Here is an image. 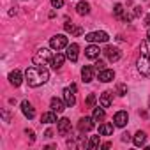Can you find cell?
<instances>
[{"label":"cell","mask_w":150,"mask_h":150,"mask_svg":"<svg viewBox=\"0 0 150 150\" xmlns=\"http://www.w3.org/2000/svg\"><path fill=\"white\" fill-rule=\"evenodd\" d=\"M113 78H115V72H113L111 69H103V71H99V81L108 83V81H111Z\"/></svg>","instance_id":"16"},{"label":"cell","mask_w":150,"mask_h":150,"mask_svg":"<svg viewBox=\"0 0 150 150\" xmlns=\"http://www.w3.org/2000/svg\"><path fill=\"white\" fill-rule=\"evenodd\" d=\"M146 39H148V42H150V30H148V34H146Z\"/></svg>","instance_id":"37"},{"label":"cell","mask_w":150,"mask_h":150,"mask_svg":"<svg viewBox=\"0 0 150 150\" xmlns=\"http://www.w3.org/2000/svg\"><path fill=\"white\" fill-rule=\"evenodd\" d=\"M67 44H69V41H67V37H65L64 34H57V35H53V37L50 39V48H51V50H57V51L67 48Z\"/></svg>","instance_id":"4"},{"label":"cell","mask_w":150,"mask_h":150,"mask_svg":"<svg viewBox=\"0 0 150 150\" xmlns=\"http://www.w3.org/2000/svg\"><path fill=\"white\" fill-rule=\"evenodd\" d=\"M51 58H53V57H51V51H50L48 48H41V50L35 51L32 62H34L35 65H46V64L51 62Z\"/></svg>","instance_id":"3"},{"label":"cell","mask_w":150,"mask_h":150,"mask_svg":"<svg viewBox=\"0 0 150 150\" xmlns=\"http://www.w3.org/2000/svg\"><path fill=\"white\" fill-rule=\"evenodd\" d=\"M65 58H67V57H65L64 53L57 51V55H53V58H51V62H50V64H51V67H53V69H57V71H58V69L64 65V60H65Z\"/></svg>","instance_id":"14"},{"label":"cell","mask_w":150,"mask_h":150,"mask_svg":"<svg viewBox=\"0 0 150 150\" xmlns=\"http://www.w3.org/2000/svg\"><path fill=\"white\" fill-rule=\"evenodd\" d=\"M111 96H113V94H111L110 90L103 92V94H101V97H99V106H103V108H110V106H111V103H113Z\"/></svg>","instance_id":"15"},{"label":"cell","mask_w":150,"mask_h":150,"mask_svg":"<svg viewBox=\"0 0 150 150\" xmlns=\"http://www.w3.org/2000/svg\"><path fill=\"white\" fill-rule=\"evenodd\" d=\"M76 85H71V87H67V88H64V101H65V104H67V108H72L74 104H76Z\"/></svg>","instance_id":"5"},{"label":"cell","mask_w":150,"mask_h":150,"mask_svg":"<svg viewBox=\"0 0 150 150\" xmlns=\"http://www.w3.org/2000/svg\"><path fill=\"white\" fill-rule=\"evenodd\" d=\"M113 14H115L117 18H124V6H122V4H115V7H113Z\"/></svg>","instance_id":"27"},{"label":"cell","mask_w":150,"mask_h":150,"mask_svg":"<svg viewBox=\"0 0 150 150\" xmlns=\"http://www.w3.org/2000/svg\"><path fill=\"white\" fill-rule=\"evenodd\" d=\"M64 27H65V32H69V34H72V35H80V34H81V28H80V27H74L71 21H65Z\"/></svg>","instance_id":"25"},{"label":"cell","mask_w":150,"mask_h":150,"mask_svg":"<svg viewBox=\"0 0 150 150\" xmlns=\"http://www.w3.org/2000/svg\"><path fill=\"white\" fill-rule=\"evenodd\" d=\"M96 101H97V97H96L94 94H90V96L87 97V106H88V108H94V106H96Z\"/></svg>","instance_id":"28"},{"label":"cell","mask_w":150,"mask_h":150,"mask_svg":"<svg viewBox=\"0 0 150 150\" xmlns=\"http://www.w3.org/2000/svg\"><path fill=\"white\" fill-rule=\"evenodd\" d=\"M104 55L108 57V60H110V62H118V60H120V57H122L120 50H118V48H115V46H108V48L104 50Z\"/></svg>","instance_id":"9"},{"label":"cell","mask_w":150,"mask_h":150,"mask_svg":"<svg viewBox=\"0 0 150 150\" xmlns=\"http://www.w3.org/2000/svg\"><path fill=\"white\" fill-rule=\"evenodd\" d=\"M21 111H23V115H25L28 120H32V118L35 117V110H34V106H32L30 101H23V103H21Z\"/></svg>","instance_id":"13"},{"label":"cell","mask_w":150,"mask_h":150,"mask_svg":"<svg viewBox=\"0 0 150 150\" xmlns=\"http://www.w3.org/2000/svg\"><path fill=\"white\" fill-rule=\"evenodd\" d=\"M78 53H80V46H78L76 42L67 44V48H65V57H67V60L76 62V60H78Z\"/></svg>","instance_id":"7"},{"label":"cell","mask_w":150,"mask_h":150,"mask_svg":"<svg viewBox=\"0 0 150 150\" xmlns=\"http://www.w3.org/2000/svg\"><path fill=\"white\" fill-rule=\"evenodd\" d=\"M110 39V35L104 32V30H97V32H90L85 35V41L88 42H106Z\"/></svg>","instance_id":"6"},{"label":"cell","mask_w":150,"mask_h":150,"mask_svg":"<svg viewBox=\"0 0 150 150\" xmlns=\"http://www.w3.org/2000/svg\"><path fill=\"white\" fill-rule=\"evenodd\" d=\"M41 122L42 124H53V122H58L57 120V111H46V113H42V117H41Z\"/></svg>","instance_id":"19"},{"label":"cell","mask_w":150,"mask_h":150,"mask_svg":"<svg viewBox=\"0 0 150 150\" xmlns=\"http://www.w3.org/2000/svg\"><path fill=\"white\" fill-rule=\"evenodd\" d=\"M57 124H58V132H60V134H67V132L71 131V122H69V118H60Z\"/></svg>","instance_id":"20"},{"label":"cell","mask_w":150,"mask_h":150,"mask_svg":"<svg viewBox=\"0 0 150 150\" xmlns=\"http://www.w3.org/2000/svg\"><path fill=\"white\" fill-rule=\"evenodd\" d=\"M103 51H101V48L97 46V44H90L88 48H85V57L87 58H90V60H96V58H99V55H101Z\"/></svg>","instance_id":"10"},{"label":"cell","mask_w":150,"mask_h":150,"mask_svg":"<svg viewBox=\"0 0 150 150\" xmlns=\"http://www.w3.org/2000/svg\"><path fill=\"white\" fill-rule=\"evenodd\" d=\"M25 134H27V136H30V141H35V134H34V131H32V129H27V131H25Z\"/></svg>","instance_id":"31"},{"label":"cell","mask_w":150,"mask_h":150,"mask_svg":"<svg viewBox=\"0 0 150 150\" xmlns=\"http://www.w3.org/2000/svg\"><path fill=\"white\" fill-rule=\"evenodd\" d=\"M132 141H134V145H136V146H143V145H145V141H146V132H145V131H138V132L134 134Z\"/></svg>","instance_id":"21"},{"label":"cell","mask_w":150,"mask_h":150,"mask_svg":"<svg viewBox=\"0 0 150 150\" xmlns=\"http://www.w3.org/2000/svg\"><path fill=\"white\" fill-rule=\"evenodd\" d=\"M104 117H106V113H104V108L101 106H97V108H94V113H92V118L96 120V122H101V120H104Z\"/></svg>","instance_id":"24"},{"label":"cell","mask_w":150,"mask_h":150,"mask_svg":"<svg viewBox=\"0 0 150 150\" xmlns=\"http://www.w3.org/2000/svg\"><path fill=\"white\" fill-rule=\"evenodd\" d=\"M2 115H4V120H6V122H9V113H7V111H4Z\"/></svg>","instance_id":"35"},{"label":"cell","mask_w":150,"mask_h":150,"mask_svg":"<svg viewBox=\"0 0 150 150\" xmlns=\"http://www.w3.org/2000/svg\"><path fill=\"white\" fill-rule=\"evenodd\" d=\"M96 69H97V71H103V69H104V62H103V60H97V62H96Z\"/></svg>","instance_id":"32"},{"label":"cell","mask_w":150,"mask_h":150,"mask_svg":"<svg viewBox=\"0 0 150 150\" xmlns=\"http://www.w3.org/2000/svg\"><path fill=\"white\" fill-rule=\"evenodd\" d=\"M145 25H146V27H150V14H146V16H145Z\"/></svg>","instance_id":"34"},{"label":"cell","mask_w":150,"mask_h":150,"mask_svg":"<svg viewBox=\"0 0 150 150\" xmlns=\"http://www.w3.org/2000/svg\"><path fill=\"white\" fill-rule=\"evenodd\" d=\"M50 106H51V110H53V111L62 113V111H64V108H65L67 104H65V101H60V99L53 97V99H51V103H50Z\"/></svg>","instance_id":"18"},{"label":"cell","mask_w":150,"mask_h":150,"mask_svg":"<svg viewBox=\"0 0 150 150\" xmlns=\"http://www.w3.org/2000/svg\"><path fill=\"white\" fill-rule=\"evenodd\" d=\"M99 134L101 136H111L113 134V124H101L99 125Z\"/></svg>","instance_id":"23"},{"label":"cell","mask_w":150,"mask_h":150,"mask_svg":"<svg viewBox=\"0 0 150 150\" xmlns=\"http://www.w3.org/2000/svg\"><path fill=\"white\" fill-rule=\"evenodd\" d=\"M117 92H118V96H125L127 94V87L120 83V85H117Z\"/></svg>","instance_id":"29"},{"label":"cell","mask_w":150,"mask_h":150,"mask_svg":"<svg viewBox=\"0 0 150 150\" xmlns=\"http://www.w3.org/2000/svg\"><path fill=\"white\" fill-rule=\"evenodd\" d=\"M44 136H46V138H51V136H53V132H51V131H50V129H48V131H46V132H44Z\"/></svg>","instance_id":"36"},{"label":"cell","mask_w":150,"mask_h":150,"mask_svg":"<svg viewBox=\"0 0 150 150\" xmlns=\"http://www.w3.org/2000/svg\"><path fill=\"white\" fill-rule=\"evenodd\" d=\"M129 139H131L129 132H124V134H122V141H129Z\"/></svg>","instance_id":"33"},{"label":"cell","mask_w":150,"mask_h":150,"mask_svg":"<svg viewBox=\"0 0 150 150\" xmlns=\"http://www.w3.org/2000/svg\"><path fill=\"white\" fill-rule=\"evenodd\" d=\"M81 78H83L85 83H90V81L94 80V69H92L90 65H85V67L81 69Z\"/></svg>","instance_id":"17"},{"label":"cell","mask_w":150,"mask_h":150,"mask_svg":"<svg viewBox=\"0 0 150 150\" xmlns=\"http://www.w3.org/2000/svg\"><path fill=\"white\" fill-rule=\"evenodd\" d=\"M129 120V115L127 111H117L115 117H113V122H115V127H124Z\"/></svg>","instance_id":"11"},{"label":"cell","mask_w":150,"mask_h":150,"mask_svg":"<svg viewBox=\"0 0 150 150\" xmlns=\"http://www.w3.org/2000/svg\"><path fill=\"white\" fill-rule=\"evenodd\" d=\"M94 125H96V120H94L92 117H83V118H80V122H78V129H80L81 132H87V131L94 129Z\"/></svg>","instance_id":"8"},{"label":"cell","mask_w":150,"mask_h":150,"mask_svg":"<svg viewBox=\"0 0 150 150\" xmlns=\"http://www.w3.org/2000/svg\"><path fill=\"white\" fill-rule=\"evenodd\" d=\"M21 81H23L21 71L14 69V71H11V72H9V83H11L13 87H20V85H21Z\"/></svg>","instance_id":"12"},{"label":"cell","mask_w":150,"mask_h":150,"mask_svg":"<svg viewBox=\"0 0 150 150\" xmlns=\"http://www.w3.org/2000/svg\"><path fill=\"white\" fill-rule=\"evenodd\" d=\"M50 2H51L53 9H60V7L64 6V0H50Z\"/></svg>","instance_id":"30"},{"label":"cell","mask_w":150,"mask_h":150,"mask_svg":"<svg viewBox=\"0 0 150 150\" xmlns=\"http://www.w3.org/2000/svg\"><path fill=\"white\" fill-rule=\"evenodd\" d=\"M76 13H78L80 16H87V14L90 13V4H88V2H80V4L76 6Z\"/></svg>","instance_id":"22"},{"label":"cell","mask_w":150,"mask_h":150,"mask_svg":"<svg viewBox=\"0 0 150 150\" xmlns=\"http://www.w3.org/2000/svg\"><path fill=\"white\" fill-rule=\"evenodd\" d=\"M99 146H101V136H92L87 148H99Z\"/></svg>","instance_id":"26"},{"label":"cell","mask_w":150,"mask_h":150,"mask_svg":"<svg viewBox=\"0 0 150 150\" xmlns=\"http://www.w3.org/2000/svg\"><path fill=\"white\" fill-rule=\"evenodd\" d=\"M50 80V71L44 65H32L25 71V81L28 83V87H41Z\"/></svg>","instance_id":"1"},{"label":"cell","mask_w":150,"mask_h":150,"mask_svg":"<svg viewBox=\"0 0 150 150\" xmlns=\"http://www.w3.org/2000/svg\"><path fill=\"white\" fill-rule=\"evenodd\" d=\"M138 71L141 76L145 78H150V53H148V48H146V42H141L139 44V57H138Z\"/></svg>","instance_id":"2"}]
</instances>
